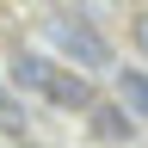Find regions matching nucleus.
Segmentation results:
<instances>
[{"instance_id":"6","label":"nucleus","mask_w":148,"mask_h":148,"mask_svg":"<svg viewBox=\"0 0 148 148\" xmlns=\"http://www.w3.org/2000/svg\"><path fill=\"white\" fill-rule=\"evenodd\" d=\"M0 130H25V105H18L6 86H0Z\"/></svg>"},{"instance_id":"7","label":"nucleus","mask_w":148,"mask_h":148,"mask_svg":"<svg viewBox=\"0 0 148 148\" xmlns=\"http://www.w3.org/2000/svg\"><path fill=\"white\" fill-rule=\"evenodd\" d=\"M130 37H136V49L148 56V12H136V18H130Z\"/></svg>"},{"instance_id":"4","label":"nucleus","mask_w":148,"mask_h":148,"mask_svg":"<svg viewBox=\"0 0 148 148\" xmlns=\"http://www.w3.org/2000/svg\"><path fill=\"white\" fill-rule=\"evenodd\" d=\"M49 68H56V62L37 56V49H18V56H12V80L25 86V92H37V99H43V86H49Z\"/></svg>"},{"instance_id":"1","label":"nucleus","mask_w":148,"mask_h":148,"mask_svg":"<svg viewBox=\"0 0 148 148\" xmlns=\"http://www.w3.org/2000/svg\"><path fill=\"white\" fill-rule=\"evenodd\" d=\"M56 49H62L74 68H111V43L86 18H56Z\"/></svg>"},{"instance_id":"2","label":"nucleus","mask_w":148,"mask_h":148,"mask_svg":"<svg viewBox=\"0 0 148 148\" xmlns=\"http://www.w3.org/2000/svg\"><path fill=\"white\" fill-rule=\"evenodd\" d=\"M43 99H49V105H62V111H92V86H86V74H74V68L56 62V68H49Z\"/></svg>"},{"instance_id":"5","label":"nucleus","mask_w":148,"mask_h":148,"mask_svg":"<svg viewBox=\"0 0 148 148\" xmlns=\"http://www.w3.org/2000/svg\"><path fill=\"white\" fill-rule=\"evenodd\" d=\"M117 105L130 111V117L148 123V74H142V68H123V74H117Z\"/></svg>"},{"instance_id":"3","label":"nucleus","mask_w":148,"mask_h":148,"mask_svg":"<svg viewBox=\"0 0 148 148\" xmlns=\"http://www.w3.org/2000/svg\"><path fill=\"white\" fill-rule=\"evenodd\" d=\"M86 117H92V136H99V142H130V136H136V117H130L123 105H92Z\"/></svg>"}]
</instances>
